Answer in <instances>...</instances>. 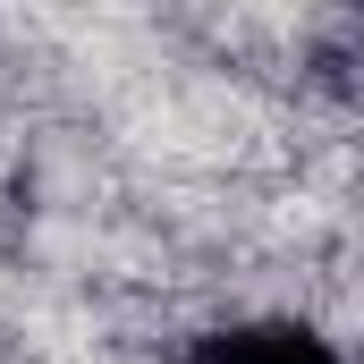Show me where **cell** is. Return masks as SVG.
<instances>
[{"mask_svg":"<svg viewBox=\"0 0 364 364\" xmlns=\"http://www.w3.org/2000/svg\"><path fill=\"white\" fill-rule=\"evenodd\" d=\"M203 364H348L314 322H237L203 339Z\"/></svg>","mask_w":364,"mask_h":364,"instance_id":"1","label":"cell"}]
</instances>
